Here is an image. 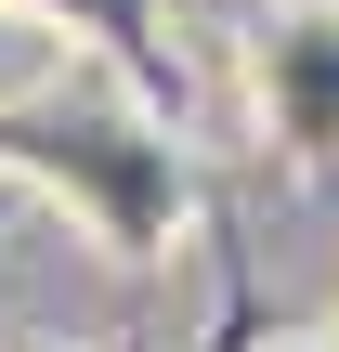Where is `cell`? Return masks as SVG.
<instances>
[{"instance_id":"obj_1","label":"cell","mask_w":339,"mask_h":352,"mask_svg":"<svg viewBox=\"0 0 339 352\" xmlns=\"http://www.w3.org/2000/svg\"><path fill=\"white\" fill-rule=\"evenodd\" d=\"M0 170L65 196L105 261H157L183 235V144H170L157 91L144 104H65V78H39V91L0 104Z\"/></svg>"},{"instance_id":"obj_3","label":"cell","mask_w":339,"mask_h":352,"mask_svg":"<svg viewBox=\"0 0 339 352\" xmlns=\"http://www.w3.org/2000/svg\"><path fill=\"white\" fill-rule=\"evenodd\" d=\"M39 13H78L105 52H118V78L131 91H157V104H183V65L157 52V0H39Z\"/></svg>"},{"instance_id":"obj_2","label":"cell","mask_w":339,"mask_h":352,"mask_svg":"<svg viewBox=\"0 0 339 352\" xmlns=\"http://www.w3.org/2000/svg\"><path fill=\"white\" fill-rule=\"evenodd\" d=\"M248 91H261V131L287 144V170H339V0H274L261 39H248Z\"/></svg>"},{"instance_id":"obj_4","label":"cell","mask_w":339,"mask_h":352,"mask_svg":"<svg viewBox=\"0 0 339 352\" xmlns=\"http://www.w3.org/2000/svg\"><path fill=\"white\" fill-rule=\"evenodd\" d=\"M287 352H339V340H287Z\"/></svg>"}]
</instances>
